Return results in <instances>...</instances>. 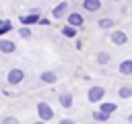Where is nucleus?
Returning <instances> with one entry per match:
<instances>
[{"label": "nucleus", "mask_w": 132, "mask_h": 124, "mask_svg": "<svg viewBox=\"0 0 132 124\" xmlns=\"http://www.w3.org/2000/svg\"><path fill=\"white\" fill-rule=\"evenodd\" d=\"M4 79H6L8 85H21V83L25 81V70H23V68H10Z\"/></svg>", "instance_id": "obj_1"}, {"label": "nucleus", "mask_w": 132, "mask_h": 124, "mask_svg": "<svg viewBox=\"0 0 132 124\" xmlns=\"http://www.w3.org/2000/svg\"><path fill=\"white\" fill-rule=\"evenodd\" d=\"M37 116H39V120H43V122L54 120V110H52V105H50L47 101H39V103H37Z\"/></svg>", "instance_id": "obj_2"}, {"label": "nucleus", "mask_w": 132, "mask_h": 124, "mask_svg": "<svg viewBox=\"0 0 132 124\" xmlns=\"http://www.w3.org/2000/svg\"><path fill=\"white\" fill-rule=\"evenodd\" d=\"M103 97H105V87H101V85H93V87L87 91V99H89L91 103H99Z\"/></svg>", "instance_id": "obj_3"}, {"label": "nucleus", "mask_w": 132, "mask_h": 124, "mask_svg": "<svg viewBox=\"0 0 132 124\" xmlns=\"http://www.w3.org/2000/svg\"><path fill=\"white\" fill-rule=\"evenodd\" d=\"M109 41L116 43V45H124V43H128V33L122 31V29H113L109 33Z\"/></svg>", "instance_id": "obj_4"}, {"label": "nucleus", "mask_w": 132, "mask_h": 124, "mask_svg": "<svg viewBox=\"0 0 132 124\" xmlns=\"http://www.w3.org/2000/svg\"><path fill=\"white\" fill-rule=\"evenodd\" d=\"M68 10H70V4H68L66 0H62V2H58V4L52 8V17H54V19H64Z\"/></svg>", "instance_id": "obj_5"}, {"label": "nucleus", "mask_w": 132, "mask_h": 124, "mask_svg": "<svg viewBox=\"0 0 132 124\" xmlns=\"http://www.w3.org/2000/svg\"><path fill=\"white\" fill-rule=\"evenodd\" d=\"M39 21V8H31L29 14H21V25H35Z\"/></svg>", "instance_id": "obj_6"}, {"label": "nucleus", "mask_w": 132, "mask_h": 124, "mask_svg": "<svg viewBox=\"0 0 132 124\" xmlns=\"http://www.w3.org/2000/svg\"><path fill=\"white\" fill-rule=\"evenodd\" d=\"M0 52L2 54H14L16 52V43L12 41V39H8V37H0Z\"/></svg>", "instance_id": "obj_7"}, {"label": "nucleus", "mask_w": 132, "mask_h": 124, "mask_svg": "<svg viewBox=\"0 0 132 124\" xmlns=\"http://www.w3.org/2000/svg\"><path fill=\"white\" fill-rule=\"evenodd\" d=\"M58 101H60V105L64 110H70L72 103H74V97H72L70 91H62V93H58Z\"/></svg>", "instance_id": "obj_8"}, {"label": "nucleus", "mask_w": 132, "mask_h": 124, "mask_svg": "<svg viewBox=\"0 0 132 124\" xmlns=\"http://www.w3.org/2000/svg\"><path fill=\"white\" fill-rule=\"evenodd\" d=\"M66 21H68V25H74V27H82V23H85L82 14H80V12H76V10L66 12Z\"/></svg>", "instance_id": "obj_9"}, {"label": "nucleus", "mask_w": 132, "mask_h": 124, "mask_svg": "<svg viewBox=\"0 0 132 124\" xmlns=\"http://www.w3.org/2000/svg\"><path fill=\"white\" fill-rule=\"evenodd\" d=\"M39 81L45 83V85H54V83L58 81V74H56L54 70H43V72L39 74Z\"/></svg>", "instance_id": "obj_10"}, {"label": "nucleus", "mask_w": 132, "mask_h": 124, "mask_svg": "<svg viewBox=\"0 0 132 124\" xmlns=\"http://www.w3.org/2000/svg\"><path fill=\"white\" fill-rule=\"evenodd\" d=\"M82 10H87V12L101 10V0H82Z\"/></svg>", "instance_id": "obj_11"}, {"label": "nucleus", "mask_w": 132, "mask_h": 124, "mask_svg": "<svg viewBox=\"0 0 132 124\" xmlns=\"http://www.w3.org/2000/svg\"><path fill=\"white\" fill-rule=\"evenodd\" d=\"M118 70H120V74H124V76H130V74H132V58H126V60H122V62H120V66H118Z\"/></svg>", "instance_id": "obj_12"}, {"label": "nucleus", "mask_w": 132, "mask_h": 124, "mask_svg": "<svg viewBox=\"0 0 132 124\" xmlns=\"http://www.w3.org/2000/svg\"><path fill=\"white\" fill-rule=\"evenodd\" d=\"M60 31H62V35H64V37L72 39V37H76V33H78V27H74V25H64Z\"/></svg>", "instance_id": "obj_13"}, {"label": "nucleus", "mask_w": 132, "mask_h": 124, "mask_svg": "<svg viewBox=\"0 0 132 124\" xmlns=\"http://www.w3.org/2000/svg\"><path fill=\"white\" fill-rule=\"evenodd\" d=\"M95 60H97L99 66H107L109 60H111V54H109V52H99V54L95 56Z\"/></svg>", "instance_id": "obj_14"}, {"label": "nucleus", "mask_w": 132, "mask_h": 124, "mask_svg": "<svg viewBox=\"0 0 132 124\" xmlns=\"http://www.w3.org/2000/svg\"><path fill=\"white\" fill-rule=\"evenodd\" d=\"M99 110H101V112H105L107 116H111V114L118 110V105H116V103H111V101H103V103H99Z\"/></svg>", "instance_id": "obj_15"}, {"label": "nucleus", "mask_w": 132, "mask_h": 124, "mask_svg": "<svg viewBox=\"0 0 132 124\" xmlns=\"http://www.w3.org/2000/svg\"><path fill=\"white\" fill-rule=\"evenodd\" d=\"M113 25H116V23H113V19H109V17H103V19L97 21V27H99V29H105V31L111 29Z\"/></svg>", "instance_id": "obj_16"}, {"label": "nucleus", "mask_w": 132, "mask_h": 124, "mask_svg": "<svg viewBox=\"0 0 132 124\" xmlns=\"http://www.w3.org/2000/svg\"><path fill=\"white\" fill-rule=\"evenodd\" d=\"M118 95H120L122 99H128V97H132V87H130V85H122V87L118 89Z\"/></svg>", "instance_id": "obj_17"}, {"label": "nucleus", "mask_w": 132, "mask_h": 124, "mask_svg": "<svg viewBox=\"0 0 132 124\" xmlns=\"http://www.w3.org/2000/svg\"><path fill=\"white\" fill-rule=\"evenodd\" d=\"M93 120H97V122H107L109 116H107L105 112H101V110H95V112H93Z\"/></svg>", "instance_id": "obj_18"}, {"label": "nucleus", "mask_w": 132, "mask_h": 124, "mask_svg": "<svg viewBox=\"0 0 132 124\" xmlns=\"http://www.w3.org/2000/svg\"><path fill=\"white\" fill-rule=\"evenodd\" d=\"M10 29H12V23H10L8 19H6V21H2V23H0V37H2V35H6Z\"/></svg>", "instance_id": "obj_19"}, {"label": "nucleus", "mask_w": 132, "mask_h": 124, "mask_svg": "<svg viewBox=\"0 0 132 124\" xmlns=\"http://www.w3.org/2000/svg\"><path fill=\"white\" fill-rule=\"evenodd\" d=\"M19 35H21L23 39H29V37H31V29H29V25H23V27H19Z\"/></svg>", "instance_id": "obj_20"}, {"label": "nucleus", "mask_w": 132, "mask_h": 124, "mask_svg": "<svg viewBox=\"0 0 132 124\" xmlns=\"http://www.w3.org/2000/svg\"><path fill=\"white\" fill-rule=\"evenodd\" d=\"M2 122H4V124H8V122L12 124V122H16V118H14V116H2Z\"/></svg>", "instance_id": "obj_21"}, {"label": "nucleus", "mask_w": 132, "mask_h": 124, "mask_svg": "<svg viewBox=\"0 0 132 124\" xmlns=\"http://www.w3.org/2000/svg\"><path fill=\"white\" fill-rule=\"evenodd\" d=\"M37 23H39V25H50V19H41V17H39Z\"/></svg>", "instance_id": "obj_22"}, {"label": "nucleus", "mask_w": 132, "mask_h": 124, "mask_svg": "<svg viewBox=\"0 0 132 124\" xmlns=\"http://www.w3.org/2000/svg\"><path fill=\"white\" fill-rule=\"evenodd\" d=\"M128 122H132V114H128Z\"/></svg>", "instance_id": "obj_23"}, {"label": "nucleus", "mask_w": 132, "mask_h": 124, "mask_svg": "<svg viewBox=\"0 0 132 124\" xmlns=\"http://www.w3.org/2000/svg\"><path fill=\"white\" fill-rule=\"evenodd\" d=\"M113 2H120V0H113Z\"/></svg>", "instance_id": "obj_24"}, {"label": "nucleus", "mask_w": 132, "mask_h": 124, "mask_svg": "<svg viewBox=\"0 0 132 124\" xmlns=\"http://www.w3.org/2000/svg\"><path fill=\"white\" fill-rule=\"evenodd\" d=\"M0 23H2V19H0Z\"/></svg>", "instance_id": "obj_25"}]
</instances>
